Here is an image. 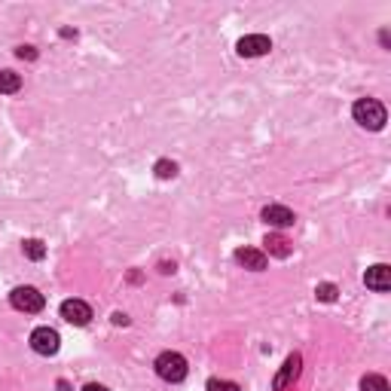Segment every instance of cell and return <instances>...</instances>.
<instances>
[{
  "label": "cell",
  "mask_w": 391,
  "mask_h": 391,
  "mask_svg": "<svg viewBox=\"0 0 391 391\" xmlns=\"http://www.w3.org/2000/svg\"><path fill=\"white\" fill-rule=\"evenodd\" d=\"M352 113H355L357 126H364L370 131H379L382 126H385V107H382L376 98H357L355 107H352Z\"/></svg>",
  "instance_id": "1"
},
{
  "label": "cell",
  "mask_w": 391,
  "mask_h": 391,
  "mask_svg": "<svg viewBox=\"0 0 391 391\" xmlns=\"http://www.w3.org/2000/svg\"><path fill=\"white\" fill-rule=\"evenodd\" d=\"M156 373H159V379H165V382H184L190 373L187 357L178 352H162L156 357Z\"/></svg>",
  "instance_id": "2"
},
{
  "label": "cell",
  "mask_w": 391,
  "mask_h": 391,
  "mask_svg": "<svg viewBox=\"0 0 391 391\" xmlns=\"http://www.w3.org/2000/svg\"><path fill=\"white\" fill-rule=\"evenodd\" d=\"M10 303H13V309H19V312L37 315V312H43L46 299H43V294H40L37 287H15L10 294Z\"/></svg>",
  "instance_id": "3"
},
{
  "label": "cell",
  "mask_w": 391,
  "mask_h": 391,
  "mask_svg": "<svg viewBox=\"0 0 391 391\" xmlns=\"http://www.w3.org/2000/svg\"><path fill=\"white\" fill-rule=\"evenodd\" d=\"M62 318L68 324H73V327H83V324L92 321V309H89V303H83V299H64Z\"/></svg>",
  "instance_id": "4"
},
{
  "label": "cell",
  "mask_w": 391,
  "mask_h": 391,
  "mask_svg": "<svg viewBox=\"0 0 391 391\" xmlns=\"http://www.w3.org/2000/svg\"><path fill=\"white\" fill-rule=\"evenodd\" d=\"M58 346H62V339L52 327H37L34 334H31V348H34L37 355H55Z\"/></svg>",
  "instance_id": "5"
},
{
  "label": "cell",
  "mask_w": 391,
  "mask_h": 391,
  "mask_svg": "<svg viewBox=\"0 0 391 391\" xmlns=\"http://www.w3.org/2000/svg\"><path fill=\"white\" fill-rule=\"evenodd\" d=\"M239 55L242 58H257V55H266L272 49V40L266 37V34H248V37H242L239 40Z\"/></svg>",
  "instance_id": "6"
},
{
  "label": "cell",
  "mask_w": 391,
  "mask_h": 391,
  "mask_svg": "<svg viewBox=\"0 0 391 391\" xmlns=\"http://www.w3.org/2000/svg\"><path fill=\"white\" fill-rule=\"evenodd\" d=\"M364 285H367L370 290H376V294H385V290L391 287V269L385 263H376L367 269V276H364Z\"/></svg>",
  "instance_id": "7"
},
{
  "label": "cell",
  "mask_w": 391,
  "mask_h": 391,
  "mask_svg": "<svg viewBox=\"0 0 391 391\" xmlns=\"http://www.w3.org/2000/svg\"><path fill=\"white\" fill-rule=\"evenodd\" d=\"M263 220L269 223V227H294V211L285 205H266L263 208Z\"/></svg>",
  "instance_id": "8"
},
{
  "label": "cell",
  "mask_w": 391,
  "mask_h": 391,
  "mask_svg": "<svg viewBox=\"0 0 391 391\" xmlns=\"http://www.w3.org/2000/svg\"><path fill=\"white\" fill-rule=\"evenodd\" d=\"M236 260L245 266V269H251V272H263L266 269V254L263 251H257V248H239L236 251Z\"/></svg>",
  "instance_id": "9"
},
{
  "label": "cell",
  "mask_w": 391,
  "mask_h": 391,
  "mask_svg": "<svg viewBox=\"0 0 391 391\" xmlns=\"http://www.w3.org/2000/svg\"><path fill=\"white\" fill-rule=\"evenodd\" d=\"M266 251H269L272 257H287L290 251H294V248H290V242L285 236H278V232H269V236H266Z\"/></svg>",
  "instance_id": "10"
},
{
  "label": "cell",
  "mask_w": 391,
  "mask_h": 391,
  "mask_svg": "<svg viewBox=\"0 0 391 391\" xmlns=\"http://www.w3.org/2000/svg\"><path fill=\"white\" fill-rule=\"evenodd\" d=\"M299 376V357L294 355V357H287V364H285V370H281L278 373V376H276V391H281V388H285L287 385V382H294Z\"/></svg>",
  "instance_id": "11"
},
{
  "label": "cell",
  "mask_w": 391,
  "mask_h": 391,
  "mask_svg": "<svg viewBox=\"0 0 391 391\" xmlns=\"http://www.w3.org/2000/svg\"><path fill=\"white\" fill-rule=\"evenodd\" d=\"M22 89V77L15 71H0V92L3 95H15Z\"/></svg>",
  "instance_id": "12"
},
{
  "label": "cell",
  "mask_w": 391,
  "mask_h": 391,
  "mask_svg": "<svg viewBox=\"0 0 391 391\" xmlns=\"http://www.w3.org/2000/svg\"><path fill=\"white\" fill-rule=\"evenodd\" d=\"M22 251H24V257H28V260H43V257H46V245L40 242V239H24Z\"/></svg>",
  "instance_id": "13"
},
{
  "label": "cell",
  "mask_w": 391,
  "mask_h": 391,
  "mask_svg": "<svg viewBox=\"0 0 391 391\" xmlns=\"http://www.w3.org/2000/svg\"><path fill=\"white\" fill-rule=\"evenodd\" d=\"M361 391H388V379L379 376V373H370V376L361 379Z\"/></svg>",
  "instance_id": "14"
},
{
  "label": "cell",
  "mask_w": 391,
  "mask_h": 391,
  "mask_svg": "<svg viewBox=\"0 0 391 391\" xmlns=\"http://www.w3.org/2000/svg\"><path fill=\"white\" fill-rule=\"evenodd\" d=\"M336 294H339V290H336V285H330V281H324V285L315 287V297H318L321 303H334Z\"/></svg>",
  "instance_id": "15"
},
{
  "label": "cell",
  "mask_w": 391,
  "mask_h": 391,
  "mask_svg": "<svg viewBox=\"0 0 391 391\" xmlns=\"http://www.w3.org/2000/svg\"><path fill=\"white\" fill-rule=\"evenodd\" d=\"M174 174H178V165H174V162H169V159H159V162H156V178L169 180V178H174Z\"/></svg>",
  "instance_id": "16"
},
{
  "label": "cell",
  "mask_w": 391,
  "mask_h": 391,
  "mask_svg": "<svg viewBox=\"0 0 391 391\" xmlns=\"http://www.w3.org/2000/svg\"><path fill=\"white\" fill-rule=\"evenodd\" d=\"M208 391H242L236 382H227V379H211L208 382Z\"/></svg>",
  "instance_id": "17"
},
{
  "label": "cell",
  "mask_w": 391,
  "mask_h": 391,
  "mask_svg": "<svg viewBox=\"0 0 391 391\" xmlns=\"http://www.w3.org/2000/svg\"><path fill=\"white\" fill-rule=\"evenodd\" d=\"M19 58H37L34 46H19Z\"/></svg>",
  "instance_id": "18"
},
{
  "label": "cell",
  "mask_w": 391,
  "mask_h": 391,
  "mask_svg": "<svg viewBox=\"0 0 391 391\" xmlns=\"http://www.w3.org/2000/svg\"><path fill=\"white\" fill-rule=\"evenodd\" d=\"M83 391H107V388H104V385H98V382H89V385L83 388Z\"/></svg>",
  "instance_id": "19"
}]
</instances>
